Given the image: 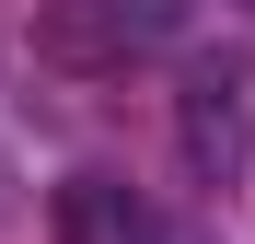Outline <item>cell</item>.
Here are the masks:
<instances>
[{
  "label": "cell",
  "mask_w": 255,
  "mask_h": 244,
  "mask_svg": "<svg viewBox=\"0 0 255 244\" xmlns=\"http://www.w3.org/2000/svg\"><path fill=\"white\" fill-rule=\"evenodd\" d=\"M174 140H186V163H197V186H232V175H244V151H255L244 70H221V58L186 70V93H174Z\"/></svg>",
  "instance_id": "1"
},
{
  "label": "cell",
  "mask_w": 255,
  "mask_h": 244,
  "mask_svg": "<svg viewBox=\"0 0 255 244\" xmlns=\"http://www.w3.org/2000/svg\"><path fill=\"white\" fill-rule=\"evenodd\" d=\"M47 233H58V244H162V210H151L128 175H70L58 210H47Z\"/></svg>",
  "instance_id": "2"
},
{
  "label": "cell",
  "mask_w": 255,
  "mask_h": 244,
  "mask_svg": "<svg viewBox=\"0 0 255 244\" xmlns=\"http://www.w3.org/2000/svg\"><path fill=\"white\" fill-rule=\"evenodd\" d=\"M35 58L70 70V81H105V70L139 58V47H128V23L105 12V0H47V12H35Z\"/></svg>",
  "instance_id": "3"
}]
</instances>
